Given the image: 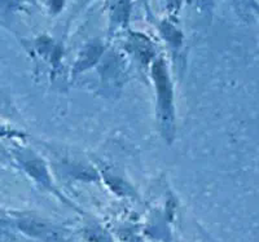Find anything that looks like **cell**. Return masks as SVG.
Masks as SVG:
<instances>
[{"mask_svg":"<svg viewBox=\"0 0 259 242\" xmlns=\"http://www.w3.org/2000/svg\"><path fill=\"white\" fill-rule=\"evenodd\" d=\"M153 74L154 79H156L157 87H158V93L159 99H161V105L163 109H168L171 105V98H172V93H171V84L168 82L167 74H166V70L163 68V64L162 62H157L153 68Z\"/></svg>","mask_w":259,"mask_h":242,"instance_id":"obj_1","label":"cell"},{"mask_svg":"<svg viewBox=\"0 0 259 242\" xmlns=\"http://www.w3.org/2000/svg\"><path fill=\"white\" fill-rule=\"evenodd\" d=\"M26 228H34V232H31L32 234L39 237H56V232L52 229V228H48L46 224H39V223H30L26 224Z\"/></svg>","mask_w":259,"mask_h":242,"instance_id":"obj_2","label":"cell"}]
</instances>
